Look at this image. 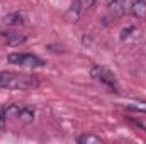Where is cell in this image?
Returning <instances> with one entry per match:
<instances>
[{"instance_id": "6da1fadb", "label": "cell", "mask_w": 146, "mask_h": 144, "mask_svg": "<svg viewBox=\"0 0 146 144\" xmlns=\"http://www.w3.org/2000/svg\"><path fill=\"white\" fill-rule=\"evenodd\" d=\"M39 81L36 76L31 75H21V73H0V88L7 90H34L37 88Z\"/></svg>"}, {"instance_id": "7a4b0ae2", "label": "cell", "mask_w": 146, "mask_h": 144, "mask_svg": "<svg viewBox=\"0 0 146 144\" xmlns=\"http://www.w3.org/2000/svg\"><path fill=\"white\" fill-rule=\"evenodd\" d=\"M90 75H92L97 81H100L109 92H114V93H119V92H121V87H119L115 76H114L107 68H104V66H100V65H95V66H92Z\"/></svg>"}, {"instance_id": "3957f363", "label": "cell", "mask_w": 146, "mask_h": 144, "mask_svg": "<svg viewBox=\"0 0 146 144\" xmlns=\"http://www.w3.org/2000/svg\"><path fill=\"white\" fill-rule=\"evenodd\" d=\"M7 59L10 65L27 66V68H42L46 65L41 58H37L34 54H27V53H10Z\"/></svg>"}, {"instance_id": "277c9868", "label": "cell", "mask_w": 146, "mask_h": 144, "mask_svg": "<svg viewBox=\"0 0 146 144\" xmlns=\"http://www.w3.org/2000/svg\"><path fill=\"white\" fill-rule=\"evenodd\" d=\"M7 117H15L22 124H31L34 120V110L29 107H19V105H9L5 107Z\"/></svg>"}, {"instance_id": "5b68a950", "label": "cell", "mask_w": 146, "mask_h": 144, "mask_svg": "<svg viewBox=\"0 0 146 144\" xmlns=\"http://www.w3.org/2000/svg\"><path fill=\"white\" fill-rule=\"evenodd\" d=\"M83 10H85V9H83V5H82V0H75L72 5L68 7V10L65 12V20L70 22V24L78 22V19H80V15H82Z\"/></svg>"}, {"instance_id": "8992f818", "label": "cell", "mask_w": 146, "mask_h": 144, "mask_svg": "<svg viewBox=\"0 0 146 144\" xmlns=\"http://www.w3.org/2000/svg\"><path fill=\"white\" fill-rule=\"evenodd\" d=\"M131 15L139 19V20H145L146 19V0H131Z\"/></svg>"}, {"instance_id": "52a82bcc", "label": "cell", "mask_w": 146, "mask_h": 144, "mask_svg": "<svg viewBox=\"0 0 146 144\" xmlns=\"http://www.w3.org/2000/svg\"><path fill=\"white\" fill-rule=\"evenodd\" d=\"M107 7H109V12L114 17H122L126 14L124 0H107Z\"/></svg>"}, {"instance_id": "ba28073f", "label": "cell", "mask_w": 146, "mask_h": 144, "mask_svg": "<svg viewBox=\"0 0 146 144\" xmlns=\"http://www.w3.org/2000/svg\"><path fill=\"white\" fill-rule=\"evenodd\" d=\"M0 36L5 39V42L7 44H10V46H17V44H21V42H24L27 37L22 36V34H15V32H0Z\"/></svg>"}, {"instance_id": "9c48e42d", "label": "cell", "mask_w": 146, "mask_h": 144, "mask_svg": "<svg viewBox=\"0 0 146 144\" xmlns=\"http://www.w3.org/2000/svg\"><path fill=\"white\" fill-rule=\"evenodd\" d=\"M24 22H26V19H24V15L19 14V12L9 14V15L3 17V24H7V26H24Z\"/></svg>"}, {"instance_id": "30bf717a", "label": "cell", "mask_w": 146, "mask_h": 144, "mask_svg": "<svg viewBox=\"0 0 146 144\" xmlns=\"http://www.w3.org/2000/svg\"><path fill=\"white\" fill-rule=\"evenodd\" d=\"M76 141L80 144H100L102 143V139H100L99 136H94V134H83V136H80Z\"/></svg>"}, {"instance_id": "8fae6325", "label": "cell", "mask_w": 146, "mask_h": 144, "mask_svg": "<svg viewBox=\"0 0 146 144\" xmlns=\"http://www.w3.org/2000/svg\"><path fill=\"white\" fill-rule=\"evenodd\" d=\"M127 107L133 110H138V112H146V102H129Z\"/></svg>"}, {"instance_id": "7c38bea8", "label": "cell", "mask_w": 146, "mask_h": 144, "mask_svg": "<svg viewBox=\"0 0 146 144\" xmlns=\"http://www.w3.org/2000/svg\"><path fill=\"white\" fill-rule=\"evenodd\" d=\"M5 117H7V114H5V107H0V127L5 126Z\"/></svg>"}]
</instances>
